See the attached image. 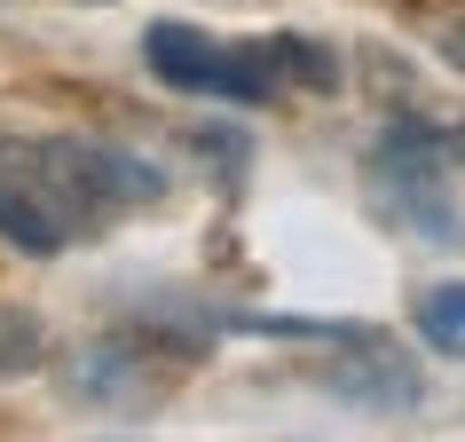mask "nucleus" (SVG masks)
Here are the masks:
<instances>
[{
    "label": "nucleus",
    "instance_id": "1",
    "mask_svg": "<svg viewBox=\"0 0 465 442\" xmlns=\"http://www.w3.org/2000/svg\"><path fill=\"white\" fill-rule=\"evenodd\" d=\"M150 197H166V174L134 150L87 143V135L0 143V237L25 253H64Z\"/></svg>",
    "mask_w": 465,
    "mask_h": 442
},
{
    "label": "nucleus",
    "instance_id": "2",
    "mask_svg": "<svg viewBox=\"0 0 465 442\" xmlns=\"http://www.w3.org/2000/svg\"><path fill=\"white\" fill-rule=\"evenodd\" d=\"M143 64L166 79V87H182V95H221V103L323 95V87L340 79L331 48L300 40V32H276V40H252V48H221V40L173 25V16H158V25L143 32Z\"/></svg>",
    "mask_w": 465,
    "mask_h": 442
},
{
    "label": "nucleus",
    "instance_id": "3",
    "mask_svg": "<svg viewBox=\"0 0 465 442\" xmlns=\"http://www.w3.org/2000/svg\"><path fill=\"white\" fill-rule=\"evenodd\" d=\"M458 150H465V135H450V126H434V119L387 126V135H379V150H371V190L387 197V206L411 221L426 246H450V237H458L450 197H441L450 166H458Z\"/></svg>",
    "mask_w": 465,
    "mask_h": 442
},
{
    "label": "nucleus",
    "instance_id": "4",
    "mask_svg": "<svg viewBox=\"0 0 465 442\" xmlns=\"http://www.w3.org/2000/svg\"><path fill=\"white\" fill-rule=\"evenodd\" d=\"M411 324H418V340L434 347V356H458L465 364V285H426Z\"/></svg>",
    "mask_w": 465,
    "mask_h": 442
},
{
    "label": "nucleus",
    "instance_id": "5",
    "mask_svg": "<svg viewBox=\"0 0 465 442\" xmlns=\"http://www.w3.org/2000/svg\"><path fill=\"white\" fill-rule=\"evenodd\" d=\"M434 48H441V55H450V64L465 72V16H450V25H441V40H434Z\"/></svg>",
    "mask_w": 465,
    "mask_h": 442
}]
</instances>
